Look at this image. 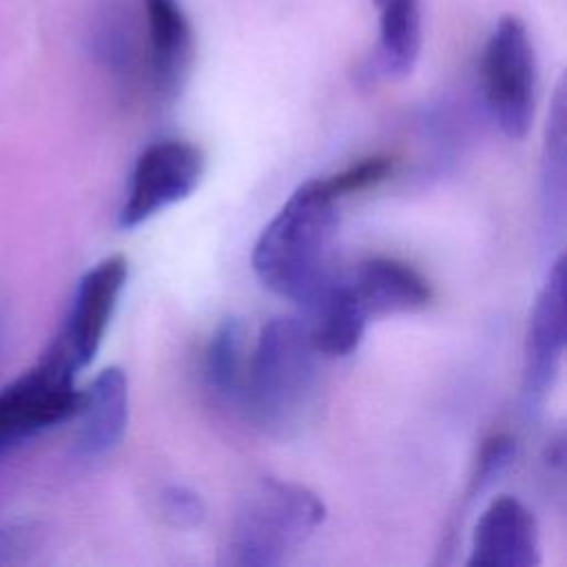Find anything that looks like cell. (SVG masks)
Returning a JSON list of instances; mask_svg holds the SVG:
<instances>
[{
  "mask_svg": "<svg viewBox=\"0 0 567 567\" xmlns=\"http://www.w3.org/2000/svg\"><path fill=\"white\" fill-rule=\"evenodd\" d=\"M339 202L328 179L315 177L297 186L264 226L252 248V270L270 292L303 306L332 277Z\"/></svg>",
  "mask_w": 567,
  "mask_h": 567,
  "instance_id": "cell-1",
  "label": "cell"
},
{
  "mask_svg": "<svg viewBox=\"0 0 567 567\" xmlns=\"http://www.w3.org/2000/svg\"><path fill=\"white\" fill-rule=\"evenodd\" d=\"M317 359L301 319H270L246 363L239 394L246 419L272 439L297 436L315 412Z\"/></svg>",
  "mask_w": 567,
  "mask_h": 567,
  "instance_id": "cell-2",
  "label": "cell"
},
{
  "mask_svg": "<svg viewBox=\"0 0 567 567\" xmlns=\"http://www.w3.org/2000/svg\"><path fill=\"white\" fill-rule=\"evenodd\" d=\"M326 520L323 501L306 485L266 476L239 501L224 547L235 567H275L288 560Z\"/></svg>",
  "mask_w": 567,
  "mask_h": 567,
  "instance_id": "cell-3",
  "label": "cell"
},
{
  "mask_svg": "<svg viewBox=\"0 0 567 567\" xmlns=\"http://www.w3.org/2000/svg\"><path fill=\"white\" fill-rule=\"evenodd\" d=\"M73 357L55 334L40 361L0 390V456L29 439L75 419L82 392Z\"/></svg>",
  "mask_w": 567,
  "mask_h": 567,
  "instance_id": "cell-4",
  "label": "cell"
},
{
  "mask_svg": "<svg viewBox=\"0 0 567 567\" xmlns=\"http://www.w3.org/2000/svg\"><path fill=\"white\" fill-rule=\"evenodd\" d=\"M483 95L496 126L509 140H523L536 106V55L527 27L516 16L496 22L483 51Z\"/></svg>",
  "mask_w": 567,
  "mask_h": 567,
  "instance_id": "cell-5",
  "label": "cell"
},
{
  "mask_svg": "<svg viewBox=\"0 0 567 567\" xmlns=\"http://www.w3.org/2000/svg\"><path fill=\"white\" fill-rule=\"evenodd\" d=\"M204 153L186 140H159L135 159L117 226L133 230L162 210L184 202L204 177Z\"/></svg>",
  "mask_w": 567,
  "mask_h": 567,
  "instance_id": "cell-6",
  "label": "cell"
},
{
  "mask_svg": "<svg viewBox=\"0 0 567 567\" xmlns=\"http://www.w3.org/2000/svg\"><path fill=\"white\" fill-rule=\"evenodd\" d=\"M126 277V259L122 255H111L91 266L78 279L58 337L80 370L97 354L115 315Z\"/></svg>",
  "mask_w": 567,
  "mask_h": 567,
  "instance_id": "cell-7",
  "label": "cell"
},
{
  "mask_svg": "<svg viewBox=\"0 0 567 567\" xmlns=\"http://www.w3.org/2000/svg\"><path fill=\"white\" fill-rule=\"evenodd\" d=\"M565 352V257L558 255L534 299L523 357V396L538 408L547 396Z\"/></svg>",
  "mask_w": 567,
  "mask_h": 567,
  "instance_id": "cell-8",
  "label": "cell"
},
{
  "mask_svg": "<svg viewBox=\"0 0 567 567\" xmlns=\"http://www.w3.org/2000/svg\"><path fill=\"white\" fill-rule=\"evenodd\" d=\"M540 563V534L534 514L514 496H496L478 516L470 567H534Z\"/></svg>",
  "mask_w": 567,
  "mask_h": 567,
  "instance_id": "cell-9",
  "label": "cell"
},
{
  "mask_svg": "<svg viewBox=\"0 0 567 567\" xmlns=\"http://www.w3.org/2000/svg\"><path fill=\"white\" fill-rule=\"evenodd\" d=\"M346 279L370 321L423 310L434 297L430 281L396 257H368Z\"/></svg>",
  "mask_w": 567,
  "mask_h": 567,
  "instance_id": "cell-10",
  "label": "cell"
},
{
  "mask_svg": "<svg viewBox=\"0 0 567 567\" xmlns=\"http://www.w3.org/2000/svg\"><path fill=\"white\" fill-rule=\"evenodd\" d=\"M146 62L153 89L173 100L186 84L193 62V29L177 0H144Z\"/></svg>",
  "mask_w": 567,
  "mask_h": 567,
  "instance_id": "cell-11",
  "label": "cell"
},
{
  "mask_svg": "<svg viewBox=\"0 0 567 567\" xmlns=\"http://www.w3.org/2000/svg\"><path fill=\"white\" fill-rule=\"evenodd\" d=\"M75 434V454L95 461L111 454L128 425V379L122 368L109 365L97 372L82 392Z\"/></svg>",
  "mask_w": 567,
  "mask_h": 567,
  "instance_id": "cell-12",
  "label": "cell"
},
{
  "mask_svg": "<svg viewBox=\"0 0 567 567\" xmlns=\"http://www.w3.org/2000/svg\"><path fill=\"white\" fill-rule=\"evenodd\" d=\"M301 319L319 357L352 354L370 323L346 277H330L306 303Z\"/></svg>",
  "mask_w": 567,
  "mask_h": 567,
  "instance_id": "cell-13",
  "label": "cell"
},
{
  "mask_svg": "<svg viewBox=\"0 0 567 567\" xmlns=\"http://www.w3.org/2000/svg\"><path fill=\"white\" fill-rule=\"evenodd\" d=\"M565 86L558 84L545 126L538 175L540 233L547 244L560 239L565 228Z\"/></svg>",
  "mask_w": 567,
  "mask_h": 567,
  "instance_id": "cell-14",
  "label": "cell"
},
{
  "mask_svg": "<svg viewBox=\"0 0 567 567\" xmlns=\"http://www.w3.org/2000/svg\"><path fill=\"white\" fill-rule=\"evenodd\" d=\"M379 11V71L388 78L412 73L421 51L419 0H374Z\"/></svg>",
  "mask_w": 567,
  "mask_h": 567,
  "instance_id": "cell-15",
  "label": "cell"
},
{
  "mask_svg": "<svg viewBox=\"0 0 567 567\" xmlns=\"http://www.w3.org/2000/svg\"><path fill=\"white\" fill-rule=\"evenodd\" d=\"M246 330L235 317H226L208 339L204 352L206 388L224 401H239L246 374Z\"/></svg>",
  "mask_w": 567,
  "mask_h": 567,
  "instance_id": "cell-16",
  "label": "cell"
},
{
  "mask_svg": "<svg viewBox=\"0 0 567 567\" xmlns=\"http://www.w3.org/2000/svg\"><path fill=\"white\" fill-rule=\"evenodd\" d=\"M91 47L115 73H128L137 60V38L128 9L117 0H97L91 11Z\"/></svg>",
  "mask_w": 567,
  "mask_h": 567,
  "instance_id": "cell-17",
  "label": "cell"
},
{
  "mask_svg": "<svg viewBox=\"0 0 567 567\" xmlns=\"http://www.w3.org/2000/svg\"><path fill=\"white\" fill-rule=\"evenodd\" d=\"M516 441L507 434H494L489 436L476 458V467L467 487V496L470 498H478L481 494H485L494 483L501 481V476H505L512 467V463L516 461Z\"/></svg>",
  "mask_w": 567,
  "mask_h": 567,
  "instance_id": "cell-18",
  "label": "cell"
},
{
  "mask_svg": "<svg viewBox=\"0 0 567 567\" xmlns=\"http://www.w3.org/2000/svg\"><path fill=\"white\" fill-rule=\"evenodd\" d=\"M162 518L175 529H195L206 518V505L197 492L184 485H166L159 494Z\"/></svg>",
  "mask_w": 567,
  "mask_h": 567,
  "instance_id": "cell-19",
  "label": "cell"
},
{
  "mask_svg": "<svg viewBox=\"0 0 567 567\" xmlns=\"http://www.w3.org/2000/svg\"><path fill=\"white\" fill-rule=\"evenodd\" d=\"M392 173V157L388 155H372V157H365L339 173H332V175H326L330 188L337 193L339 199L352 195V193H359V190H365L383 179H388V175Z\"/></svg>",
  "mask_w": 567,
  "mask_h": 567,
  "instance_id": "cell-20",
  "label": "cell"
},
{
  "mask_svg": "<svg viewBox=\"0 0 567 567\" xmlns=\"http://www.w3.org/2000/svg\"><path fill=\"white\" fill-rule=\"evenodd\" d=\"M24 532L22 529H2L0 532V563L11 560V556L24 549Z\"/></svg>",
  "mask_w": 567,
  "mask_h": 567,
  "instance_id": "cell-21",
  "label": "cell"
}]
</instances>
